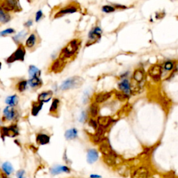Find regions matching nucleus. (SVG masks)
Listing matches in <instances>:
<instances>
[{"label":"nucleus","mask_w":178,"mask_h":178,"mask_svg":"<svg viewBox=\"0 0 178 178\" xmlns=\"http://www.w3.org/2000/svg\"><path fill=\"white\" fill-rule=\"evenodd\" d=\"M82 44V41L79 39H73L70 41L65 47L62 49L61 53L59 56V59L65 62L68 59L73 58L79 49L80 45Z\"/></svg>","instance_id":"nucleus-1"},{"label":"nucleus","mask_w":178,"mask_h":178,"mask_svg":"<svg viewBox=\"0 0 178 178\" xmlns=\"http://www.w3.org/2000/svg\"><path fill=\"white\" fill-rule=\"evenodd\" d=\"M84 83V79L79 76H74L64 80L60 85L59 88L61 90H68L70 89L77 88Z\"/></svg>","instance_id":"nucleus-2"},{"label":"nucleus","mask_w":178,"mask_h":178,"mask_svg":"<svg viewBox=\"0 0 178 178\" xmlns=\"http://www.w3.org/2000/svg\"><path fill=\"white\" fill-rule=\"evenodd\" d=\"M26 56V48L23 44L18 45L16 50L12 53L6 60L8 64L15 63L16 61H24Z\"/></svg>","instance_id":"nucleus-3"},{"label":"nucleus","mask_w":178,"mask_h":178,"mask_svg":"<svg viewBox=\"0 0 178 178\" xmlns=\"http://www.w3.org/2000/svg\"><path fill=\"white\" fill-rule=\"evenodd\" d=\"M79 9V6L76 3H71L70 4L65 6V7L61 8L59 11L54 14V18L58 19V18L63 17L64 15H68V14H72L78 12Z\"/></svg>","instance_id":"nucleus-4"},{"label":"nucleus","mask_w":178,"mask_h":178,"mask_svg":"<svg viewBox=\"0 0 178 178\" xmlns=\"http://www.w3.org/2000/svg\"><path fill=\"white\" fill-rule=\"evenodd\" d=\"M0 135L3 140L5 137L14 138L19 135V129L15 124L10 125L9 127H0Z\"/></svg>","instance_id":"nucleus-5"},{"label":"nucleus","mask_w":178,"mask_h":178,"mask_svg":"<svg viewBox=\"0 0 178 178\" xmlns=\"http://www.w3.org/2000/svg\"><path fill=\"white\" fill-rule=\"evenodd\" d=\"M0 7L6 11L18 12L21 10V7L18 0H2L0 3Z\"/></svg>","instance_id":"nucleus-6"},{"label":"nucleus","mask_w":178,"mask_h":178,"mask_svg":"<svg viewBox=\"0 0 178 178\" xmlns=\"http://www.w3.org/2000/svg\"><path fill=\"white\" fill-rule=\"evenodd\" d=\"M99 150L102 152V154L104 155V157H111L117 158V154L112 149V147L111 146L109 140L107 138L101 143H100Z\"/></svg>","instance_id":"nucleus-7"},{"label":"nucleus","mask_w":178,"mask_h":178,"mask_svg":"<svg viewBox=\"0 0 178 178\" xmlns=\"http://www.w3.org/2000/svg\"><path fill=\"white\" fill-rule=\"evenodd\" d=\"M102 34V30L100 28V26H96L90 31L88 33V40L86 46L88 47L94 43L98 42V41L101 38Z\"/></svg>","instance_id":"nucleus-8"},{"label":"nucleus","mask_w":178,"mask_h":178,"mask_svg":"<svg viewBox=\"0 0 178 178\" xmlns=\"http://www.w3.org/2000/svg\"><path fill=\"white\" fill-rule=\"evenodd\" d=\"M40 43V38L36 32L31 34L25 41V48L30 51H34Z\"/></svg>","instance_id":"nucleus-9"},{"label":"nucleus","mask_w":178,"mask_h":178,"mask_svg":"<svg viewBox=\"0 0 178 178\" xmlns=\"http://www.w3.org/2000/svg\"><path fill=\"white\" fill-rule=\"evenodd\" d=\"M162 66L158 64H155L152 65L148 70V75L154 80V82H159L161 80V75H162Z\"/></svg>","instance_id":"nucleus-10"},{"label":"nucleus","mask_w":178,"mask_h":178,"mask_svg":"<svg viewBox=\"0 0 178 178\" xmlns=\"http://www.w3.org/2000/svg\"><path fill=\"white\" fill-rule=\"evenodd\" d=\"M18 111L13 107L7 106L3 111V121H13L18 118Z\"/></svg>","instance_id":"nucleus-11"},{"label":"nucleus","mask_w":178,"mask_h":178,"mask_svg":"<svg viewBox=\"0 0 178 178\" xmlns=\"http://www.w3.org/2000/svg\"><path fill=\"white\" fill-rule=\"evenodd\" d=\"M106 128L102 127H99L97 128L96 133L94 134H93L91 136V139L92 141L96 144H100L102 143L103 140H104L105 138L104 137V134L107 132Z\"/></svg>","instance_id":"nucleus-12"},{"label":"nucleus","mask_w":178,"mask_h":178,"mask_svg":"<svg viewBox=\"0 0 178 178\" xmlns=\"http://www.w3.org/2000/svg\"><path fill=\"white\" fill-rule=\"evenodd\" d=\"M118 89L122 93L127 95L128 96H130L132 93V88H131V83L127 78L123 79L118 84Z\"/></svg>","instance_id":"nucleus-13"},{"label":"nucleus","mask_w":178,"mask_h":178,"mask_svg":"<svg viewBox=\"0 0 178 178\" xmlns=\"http://www.w3.org/2000/svg\"><path fill=\"white\" fill-rule=\"evenodd\" d=\"M150 173L148 168L140 166L134 171L132 173V178H148Z\"/></svg>","instance_id":"nucleus-14"},{"label":"nucleus","mask_w":178,"mask_h":178,"mask_svg":"<svg viewBox=\"0 0 178 178\" xmlns=\"http://www.w3.org/2000/svg\"><path fill=\"white\" fill-rule=\"evenodd\" d=\"M66 63L62 61L59 58H57L53 62L50 67V71L54 72V73H59L62 70H63V68H65Z\"/></svg>","instance_id":"nucleus-15"},{"label":"nucleus","mask_w":178,"mask_h":178,"mask_svg":"<svg viewBox=\"0 0 178 178\" xmlns=\"http://www.w3.org/2000/svg\"><path fill=\"white\" fill-rule=\"evenodd\" d=\"M114 120L110 116H98L97 122L100 127L107 129L111 124L114 123Z\"/></svg>","instance_id":"nucleus-16"},{"label":"nucleus","mask_w":178,"mask_h":178,"mask_svg":"<svg viewBox=\"0 0 178 178\" xmlns=\"http://www.w3.org/2000/svg\"><path fill=\"white\" fill-rule=\"evenodd\" d=\"M112 96V92H104L96 94L94 96V102L100 104V103L106 102L107 100H109Z\"/></svg>","instance_id":"nucleus-17"},{"label":"nucleus","mask_w":178,"mask_h":178,"mask_svg":"<svg viewBox=\"0 0 178 178\" xmlns=\"http://www.w3.org/2000/svg\"><path fill=\"white\" fill-rule=\"evenodd\" d=\"M28 85L33 89L40 88L43 86V82L40 76H34L31 77L28 81Z\"/></svg>","instance_id":"nucleus-18"},{"label":"nucleus","mask_w":178,"mask_h":178,"mask_svg":"<svg viewBox=\"0 0 178 178\" xmlns=\"http://www.w3.org/2000/svg\"><path fill=\"white\" fill-rule=\"evenodd\" d=\"M53 96L52 90H47V91L41 92L38 96V101L44 103H47L50 101Z\"/></svg>","instance_id":"nucleus-19"},{"label":"nucleus","mask_w":178,"mask_h":178,"mask_svg":"<svg viewBox=\"0 0 178 178\" xmlns=\"http://www.w3.org/2000/svg\"><path fill=\"white\" fill-rule=\"evenodd\" d=\"M145 76H146V72L143 69H137L134 70L133 74H132V79L135 81L136 82L140 84L143 82Z\"/></svg>","instance_id":"nucleus-20"},{"label":"nucleus","mask_w":178,"mask_h":178,"mask_svg":"<svg viewBox=\"0 0 178 178\" xmlns=\"http://www.w3.org/2000/svg\"><path fill=\"white\" fill-rule=\"evenodd\" d=\"M50 172L52 175H58V174L61 173H70V169L68 166H65V165H57L51 168L50 169Z\"/></svg>","instance_id":"nucleus-21"},{"label":"nucleus","mask_w":178,"mask_h":178,"mask_svg":"<svg viewBox=\"0 0 178 178\" xmlns=\"http://www.w3.org/2000/svg\"><path fill=\"white\" fill-rule=\"evenodd\" d=\"M28 34V32L26 30H22L21 32L18 33V34H16L15 36H14L12 37L13 40H14L16 44L20 45V44H22V41H24V39L26 38V36H27Z\"/></svg>","instance_id":"nucleus-22"},{"label":"nucleus","mask_w":178,"mask_h":178,"mask_svg":"<svg viewBox=\"0 0 178 178\" xmlns=\"http://www.w3.org/2000/svg\"><path fill=\"white\" fill-rule=\"evenodd\" d=\"M98 152L96 149H90L88 151L87 154V161L89 163H93L98 160Z\"/></svg>","instance_id":"nucleus-23"},{"label":"nucleus","mask_w":178,"mask_h":178,"mask_svg":"<svg viewBox=\"0 0 178 178\" xmlns=\"http://www.w3.org/2000/svg\"><path fill=\"white\" fill-rule=\"evenodd\" d=\"M49 141H50V138L47 134H38L36 136L37 144L40 145V146H44V145L48 144Z\"/></svg>","instance_id":"nucleus-24"},{"label":"nucleus","mask_w":178,"mask_h":178,"mask_svg":"<svg viewBox=\"0 0 178 178\" xmlns=\"http://www.w3.org/2000/svg\"><path fill=\"white\" fill-rule=\"evenodd\" d=\"M11 20L10 14L0 7V24H7Z\"/></svg>","instance_id":"nucleus-25"},{"label":"nucleus","mask_w":178,"mask_h":178,"mask_svg":"<svg viewBox=\"0 0 178 178\" xmlns=\"http://www.w3.org/2000/svg\"><path fill=\"white\" fill-rule=\"evenodd\" d=\"M43 103L37 100L36 102H32V115L33 116H37L39 112L41 111L43 108Z\"/></svg>","instance_id":"nucleus-26"},{"label":"nucleus","mask_w":178,"mask_h":178,"mask_svg":"<svg viewBox=\"0 0 178 178\" xmlns=\"http://www.w3.org/2000/svg\"><path fill=\"white\" fill-rule=\"evenodd\" d=\"M60 106V100L58 98H54L49 108V113L52 115H56L58 113Z\"/></svg>","instance_id":"nucleus-27"},{"label":"nucleus","mask_w":178,"mask_h":178,"mask_svg":"<svg viewBox=\"0 0 178 178\" xmlns=\"http://www.w3.org/2000/svg\"><path fill=\"white\" fill-rule=\"evenodd\" d=\"M176 63H177V62L175 61L168 60V61H165L164 63H163L162 69L166 72H172L175 69Z\"/></svg>","instance_id":"nucleus-28"},{"label":"nucleus","mask_w":178,"mask_h":178,"mask_svg":"<svg viewBox=\"0 0 178 178\" xmlns=\"http://www.w3.org/2000/svg\"><path fill=\"white\" fill-rule=\"evenodd\" d=\"M18 101H19V98L17 95H13V96L7 97L6 99L5 102L10 107H14L18 104Z\"/></svg>","instance_id":"nucleus-29"},{"label":"nucleus","mask_w":178,"mask_h":178,"mask_svg":"<svg viewBox=\"0 0 178 178\" xmlns=\"http://www.w3.org/2000/svg\"><path fill=\"white\" fill-rule=\"evenodd\" d=\"M99 111H100V108H99V105L98 103L93 102L90 104V115H91V117L93 118H96L98 115L99 113Z\"/></svg>","instance_id":"nucleus-30"},{"label":"nucleus","mask_w":178,"mask_h":178,"mask_svg":"<svg viewBox=\"0 0 178 178\" xmlns=\"http://www.w3.org/2000/svg\"><path fill=\"white\" fill-rule=\"evenodd\" d=\"M29 77H34V76H40L41 71L38 69L36 66L34 65H31L29 67Z\"/></svg>","instance_id":"nucleus-31"},{"label":"nucleus","mask_w":178,"mask_h":178,"mask_svg":"<svg viewBox=\"0 0 178 178\" xmlns=\"http://www.w3.org/2000/svg\"><path fill=\"white\" fill-rule=\"evenodd\" d=\"M78 132L75 128H72V129H68L65 132V137L68 140H72L74 139L77 137Z\"/></svg>","instance_id":"nucleus-32"},{"label":"nucleus","mask_w":178,"mask_h":178,"mask_svg":"<svg viewBox=\"0 0 178 178\" xmlns=\"http://www.w3.org/2000/svg\"><path fill=\"white\" fill-rule=\"evenodd\" d=\"M28 82L27 80H20V82H18V84H16V89L20 93H23L27 89L28 87Z\"/></svg>","instance_id":"nucleus-33"},{"label":"nucleus","mask_w":178,"mask_h":178,"mask_svg":"<svg viewBox=\"0 0 178 178\" xmlns=\"http://www.w3.org/2000/svg\"><path fill=\"white\" fill-rule=\"evenodd\" d=\"M1 168H2L4 173H5V175H9L13 172V165L9 161H7V162L4 163L2 164V166H1Z\"/></svg>","instance_id":"nucleus-34"},{"label":"nucleus","mask_w":178,"mask_h":178,"mask_svg":"<svg viewBox=\"0 0 178 178\" xmlns=\"http://www.w3.org/2000/svg\"><path fill=\"white\" fill-rule=\"evenodd\" d=\"M115 98H116L118 100H119L120 101H125L126 100L129 98V96H127L123 93H122L121 91H117L115 93Z\"/></svg>","instance_id":"nucleus-35"},{"label":"nucleus","mask_w":178,"mask_h":178,"mask_svg":"<svg viewBox=\"0 0 178 178\" xmlns=\"http://www.w3.org/2000/svg\"><path fill=\"white\" fill-rule=\"evenodd\" d=\"M102 11L105 13H113L115 11V9L113 6L111 5H104L102 7Z\"/></svg>","instance_id":"nucleus-36"},{"label":"nucleus","mask_w":178,"mask_h":178,"mask_svg":"<svg viewBox=\"0 0 178 178\" xmlns=\"http://www.w3.org/2000/svg\"><path fill=\"white\" fill-rule=\"evenodd\" d=\"M15 32V31L14 29H12V28H9V29H7L2 31V32H0V36H4L6 35H8V34H14V33Z\"/></svg>","instance_id":"nucleus-37"},{"label":"nucleus","mask_w":178,"mask_h":178,"mask_svg":"<svg viewBox=\"0 0 178 178\" xmlns=\"http://www.w3.org/2000/svg\"><path fill=\"white\" fill-rule=\"evenodd\" d=\"M88 124L92 128H93L94 129H97V128H98V122H97L96 120H94L93 118H90L89 120V122H88Z\"/></svg>","instance_id":"nucleus-38"},{"label":"nucleus","mask_w":178,"mask_h":178,"mask_svg":"<svg viewBox=\"0 0 178 178\" xmlns=\"http://www.w3.org/2000/svg\"><path fill=\"white\" fill-rule=\"evenodd\" d=\"M89 98H90V92L87 90L85 91L84 96H83V102H84V104H86V103L88 102Z\"/></svg>","instance_id":"nucleus-39"},{"label":"nucleus","mask_w":178,"mask_h":178,"mask_svg":"<svg viewBox=\"0 0 178 178\" xmlns=\"http://www.w3.org/2000/svg\"><path fill=\"white\" fill-rule=\"evenodd\" d=\"M43 13L41 10H39V11H37L36 13V18H35L36 22H38L40 21V20H41V18H43Z\"/></svg>","instance_id":"nucleus-40"},{"label":"nucleus","mask_w":178,"mask_h":178,"mask_svg":"<svg viewBox=\"0 0 178 178\" xmlns=\"http://www.w3.org/2000/svg\"><path fill=\"white\" fill-rule=\"evenodd\" d=\"M87 118V113L86 111H82V113H81V115H80V117H79V122L81 123H84L85 121H86V120Z\"/></svg>","instance_id":"nucleus-41"},{"label":"nucleus","mask_w":178,"mask_h":178,"mask_svg":"<svg viewBox=\"0 0 178 178\" xmlns=\"http://www.w3.org/2000/svg\"><path fill=\"white\" fill-rule=\"evenodd\" d=\"M24 175H25V171L24 170H20L16 173V176L18 178H24Z\"/></svg>","instance_id":"nucleus-42"},{"label":"nucleus","mask_w":178,"mask_h":178,"mask_svg":"<svg viewBox=\"0 0 178 178\" xmlns=\"http://www.w3.org/2000/svg\"><path fill=\"white\" fill-rule=\"evenodd\" d=\"M113 7L115 8V9H127V7L126 6H124V5H121V4H114L113 6Z\"/></svg>","instance_id":"nucleus-43"},{"label":"nucleus","mask_w":178,"mask_h":178,"mask_svg":"<svg viewBox=\"0 0 178 178\" xmlns=\"http://www.w3.org/2000/svg\"><path fill=\"white\" fill-rule=\"evenodd\" d=\"M24 26H26V27L27 28H29L31 27L33 25V20H29L26 21L25 23H24Z\"/></svg>","instance_id":"nucleus-44"},{"label":"nucleus","mask_w":178,"mask_h":178,"mask_svg":"<svg viewBox=\"0 0 178 178\" xmlns=\"http://www.w3.org/2000/svg\"><path fill=\"white\" fill-rule=\"evenodd\" d=\"M90 177L91 178H100L101 176L97 175H90Z\"/></svg>","instance_id":"nucleus-45"},{"label":"nucleus","mask_w":178,"mask_h":178,"mask_svg":"<svg viewBox=\"0 0 178 178\" xmlns=\"http://www.w3.org/2000/svg\"><path fill=\"white\" fill-rule=\"evenodd\" d=\"M173 70H174V71H175V72L178 71V63H176L175 67V69H174Z\"/></svg>","instance_id":"nucleus-46"},{"label":"nucleus","mask_w":178,"mask_h":178,"mask_svg":"<svg viewBox=\"0 0 178 178\" xmlns=\"http://www.w3.org/2000/svg\"><path fill=\"white\" fill-rule=\"evenodd\" d=\"M1 178H9L5 174H1Z\"/></svg>","instance_id":"nucleus-47"},{"label":"nucleus","mask_w":178,"mask_h":178,"mask_svg":"<svg viewBox=\"0 0 178 178\" xmlns=\"http://www.w3.org/2000/svg\"><path fill=\"white\" fill-rule=\"evenodd\" d=\"M1 65H2V64H1V62L0 61V70H1Z\"/></svg>","instance_id":"nucleus-48"}]
</instances>
